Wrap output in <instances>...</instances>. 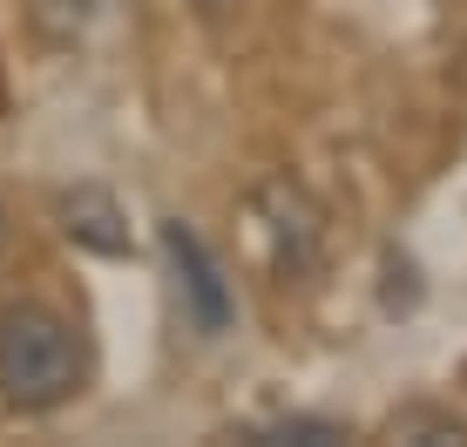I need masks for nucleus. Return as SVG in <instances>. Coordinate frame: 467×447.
Returning a JSON list of instances; mask_svg holds the SVG:
<instances>
[{
    "mask_svg": "<svg viewBox=\"0 0 467 447\" xmlns=\"http://www.w3.org/2000/svg\"><path fill=\"white\" fill-rule=\"evenodd\" d=\"M55 224L75 251H95V258H129V211L116 203V190L102 183H75L55 197Z\"/></svg>",
    "mask_w": 467,
    "mask_h": 447,
    "instance_id": "nucleus-4",
    "label": "nucleus"
},
{
    "mask_svg": "<svg viewBox=\"0 0 467 447\" xmlns=\"http://www.w3.org/2000/svg\"><path fill=\"white\" fill-rule=\"evenodd\" d=\"M156 244H163L170 292H176L183 326L197 332V339H223V332H231V318H237V292H231V278H223V265L211 258V244H203L183 217H163V224H156Z\"/></svg>",
    "mask_w": 467,
    "mask_h": 447,
    "instance_id": "nucleus-2",
    "label": "nucleus"
},
{
    "mask_svg": "<svg viewBox=\"0 0 467 447\" xmlns=\"http://www.w3.org/2000/svg\"><path fill=\"white\" fill-rule=\"evenodd\" d=\"M82 379H88V353L55 306H41V298L0 306V400L14 413L68 407Z\"/></svg>",
    "mask_w": 467,
    "mask_h": 447,
    "instance_id": "nucleus-1",
    "label": "nucleus"
},
{
    "mask_svg": "<svg viewBox=\"0 0 467 447\" xmlns=\"http://www.w3.org/2000/svg\"><path fill=\"white\" fill-rule=\"evenodd\" d=\"M251 224L265 231L271 271H278L285 285L318 271V258H326V217H318V203H312V190H305V183L265 177L251 190Z\"/></svg>",
    "mask_w": 467,
    "mask_h": 447,
    "instance_id": "nucleus-3",
    "label": "nucleus"
},
{
    "mask_svg": "<svg viewBox=\"0 0 467 447\" xmlns=\"http://www.w3.org/2000/svg\"><path fill=\"white\" fill-rule=\"evenodd\" d=\"M244 441H257V447H332V441H346V427L326 421V413H278V421L244 427Z\"/></svg>",
    "mask_w": 467,
    "mask_h": 447,
    "instance_id": "nucleus-6",
    "label": "nucleus"
},
{
    "mask_svg": "<svg viewBox=\"0 0 467 447\" xmlns=\"http://www.w3.org/2000/svg\"><path fill=\"white\" fill-rule=\"evenodd\" d=\"M0 244H7V211H0Z\"/></svg>",
    "mask_w": 467,
    "mask_h": 447,
    "instance_id": "nucleus-9",
    "label": "nucleus"
},
{
    "mask_svg": "<svg viewBox=\"0 0 467 447\" xmlns=\"http://www.w3.org/2000/svg\"><path fill=\"white\" fill-rule=\"evenodd\" d=\"M197 7H203V14H223V7H237V0H197Z\"/></svg>",
    "mask_w": 467,
    "mask_h": 447,
    "instance_id": "nucleus-8",
    "label": "nucleus"
},
{
    "mask_svg": "<svg viewBox=\"0 0 467 447\" xmlns=\"http://www.w3.org/2000/svg\"><path fill=\"white\" fill-rule=\"evenodd\" d=\"M393 441H467V421L454 413H433V407H413V413H393V427H386Z\"/></svg>",
    "mask_w": 467,
    "mask_h": 447,
    "instance_id": "nucleus-7",
    "label": "nucleus"
},
{
    "mask_svg": "<svg viewBox=\"0 0 467 447\" xmlns=\"http://www.w3.org/2000/svg\"><path fill=\"white\" fill-rule=\"evenodd\" d=\"M129 0H35V35L47 47H82L95 41Z\"/></svg>",
    "mask_w": 467,
    "mask_h": 447,
    "instance_id": "nucleus-5",
    "label": "nucleus"
}]
</instances>
